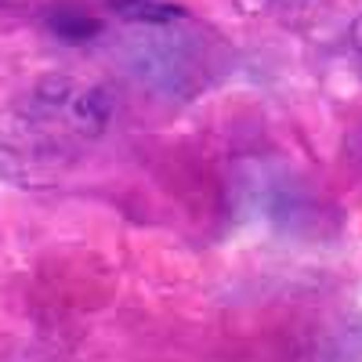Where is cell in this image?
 <instances>
[{"label":"cell","mask_w":362,"mask_h":362,"mask_svg":"<svg viewBox=\"0 0 362 362\" xmlns=\"http://www.w3.org/2000/svg\"><path fill=\"white\" fill-rule=\"evenodd\" d=\"M124 58V69L156 98H189L199 87V58L196 47L189 40H181L174 33H167V25L148 29L141 37H131L119 51Z\"/></svg>","instance_id":"obj_1"},{"label":"cell","mask_w":362,"mask_h":362,"mask_svg":"<svg viewBox=\"0 0 362 362\" xmlns=\"http://www.w3.org/2000/svg\"><path fill=\"white\" fill-rule=\"evenodd\" d=\"M116 105H119L116 90L109 83H95V87L76 90V95L69 98V105H66V112H69L73 131H80L87 138H98V134L109 131L112 116H116Z\"/></svg>","instance_id":"obj_2"},{"label":"cell","mask_w":362,"mask_h":362,"mask_svg":"<svg viewBox=\"0 0 362 362\" xmlns=\"http://www.w3.org/2000/svg\"><path fill=\"white\" fill-rule=\"evenodd\" d=\"M109 11L116 18H124L131 25H145V29H160V25H174L185 18V11H181L177 4H170V0H109Z\"/></svg>","instance_id":"obj_3"},{"label":"cell","mask_w":362,"mask_h":362,"mask_svg":"<svg viewBox=\"0 0 362 362\" xmlns=\"http://www.w3.org/2000/svg\"><path fill=\"white\" fill-rule=\"evenodd\" d=\"M47 25L54 29L62 40H73V44H80V40H90V37H98V18H90V11H83V8H76V4H54V8H47Z\"/></svg>","instance_id":"obj_4"},{"label":"cell","mask_w":362,"mask_h":362,"mask_svg":"<svg viewBox=\"0 0 362 362\" xmlns=\"http://www.w3.org/2000/svg\"><path fill=\"white\" fill-rule=\"evenodd\" d=\"M76 95L73 83L66 76H44L33 90V98H29V112H37V116H54V112H62L69 105V98Z\"/></svg>","instance_id":"obj_5"},{"label":"cell","mask_w":362,"mask_h":362,"mask_svg":"<svg viewBox=\"0 0 362 362\" xmlns=\"http://www.w3.org/2000/svg\"><path fill=\"white\" fill-rule=\"evenodd\" d=\"M351 44L362 51V18H355V25H351Z\"/></svg>","instance_id":"obj_6"}]
</instances>
